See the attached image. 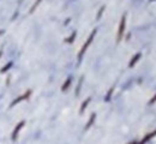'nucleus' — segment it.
<instances>
[{
	"instance_id": "f257e3e1",
	"label": "nucleus",
	"mask_w": 156,
	"mask_h": 144,
	"mask_svg": "<svg viewBox=\"0 0 156 144\" xmlns=\"http://www.w3.org/2000/svg\"><path fill=\"white\" fill-rule=\"evenodd\" d=\"M125 26H126V15H124L120 19V24H119V29H118V35H117V41L120 42L122 36H124V33H125Z\"/></svg>"
},
{
	"instance_id": "f03ea898",
	"label": "nucleus",
	"mask_w": 156,
	"mask_h": 144,
	"mask_svg": "<svg viewBox=\"0 0 156 144\" xmlns=\"http://www.w3.org/2000/svg\"><path fill=\"white\" fill-rule=\"evenodd\" d=\"M95 35H96V30H94L93 33H91V35L88 37V40H87V42L83 44V47H82V49H80V52H79V54H78V58H79V60L82 59V57H83V54L85 53V51L88 49V47L90 46V43L93 42V40H94V37H95Z\"/></svg>"
},
{
	"instance_id": "7ed1b4c3",
	"label": "nucleus",
	"mask_w": 156,
	"mask_h": 144,
	"mask_svg": "<svg viewBox=\"0 0 156 144\" xmlns=\"http://www.w3.org/2000/svg\"><path fill=\"white\" fill-rule=\"evenodd\" d=\"M30 94H31V91H30V90H28V91H27L25 94L20 95V96L18 97V99H16V100H15L13 102L11 103V107H12V106H15V104H17V103H20V101H23V100H27V99H28V97L30 96Z\"/></svg>"
},
{
	"instance_id": "20e7f679",
	"label": "nucleus",
	"mask_w": 156,
	"mask_h": 144,
	"mask_svg": "<svg viewBox=\"0 0 156 144\" xmlns=\"http://www.w3.org/2000/svg\"><path fill=\"white\" fill-rule=\"evenodd\" d=\"M155 136H156V130H154L153 132L148 133V135H147V136H145V137H144V138H143V139H142V141H140V142H139L138 144H145L147 142H149L151 138H154Z\"/></svg>"
},
{
	"instance_id": "39448f33",
	"label": "nucleus",
	"mask_w": 156,
	"mask_h": 144,
	"mask_svg": "<svg viewBox=\"0 0 156 144\" xmlns=\"http://www.w3.org/2000/svg\"><path fill=\"white\" fill-rule=\"evenodd\" d=\"M24 121H20V124H18V125H17V126H16V128H15V130H13V132H12V139H16V138H17V136H18V132H20V130H22V127H23V126H24Z\"/></svg>"
},
{
	"instance_id": "423d86ee",
	"label": "nucleus",
	"mask_w": 156,
	"mask_h": 144,
	"mask_svg": "<svg viewBox=\"0 0 156 144\" xmlns=\"http://www.w3.org/2000/svg\"><path fill=\"white\" fill-rule=\"evenodd\" d=\"M139 58H140V53H137L136 55H135V57L132 58V60L130 61L129 66H130V67H132V66H133V65H135V64H136V62L138 61V59H139Z\"/></svg>"
},
{
	"instance_id": "0eeeda50",
	"label": "nucleus",
	"mask_w": 156,
	"mask_h": 144,
	"mask_svg": "<svg viewBox=\"0 0 156 144\" xmlns=\"http://www.w3.org/2000/svg\"><path fill=\"white\" fill-rule=\"evenodd\" d=\"M71 81H72V79H71V77H69V78H67V81L64 83V85L61 86V90H62V91H65V90H66V89L70 86V84H71Z\"/></svg>"
},
{
	"instance_id": "6e6552de",
	"label": "nucleus",
	"mask_w": 156,
	"mask_h": 144,
	"mask_svg": "<svg viewBox=\"0 0 156 144\" xmlns=\"http://www.w3.org/2000/svg\"><path fill=\"white\" fill-rule=\"evenodd\" d=\"M90 100H91V99H90V97H88V99H87V100H85V101L83 102V104H82V107H80V111H79L80 113H83V112H84V109L87 108V106H88V103L90 102Z\"/></svg>"
},
{
	"instance_id": "1a4fd4ad",
	"label": "nucleus",
	"mask_w": 156,
	"mask_h": 144,
	"mask_svg": "<svg viewBox=\"0 0 156 144\" xmlns=\"http://www.w3.org/2000/svg\"><path fill=\"white\" fill-rule=\"evenodd\" d=\"M94 120H95V114H93V115H91V118H90V120L88 121L87 126H85V128H89V127H90V125L93 124V121H94Z\"/></svg>"
},
{
	"instance_id": "9d476101",
	"label": "nucleus",
	"mask_w": 156,
	"mask_h": 144,
	"mask_svg": "<svg viewBox=\"0 0 156 144\" xmlns=\"http://www.w3.org/2000/svg\"><path fill=\"white\" fill-rule=\"evenodd\" d=\"M75 36H76V33H73V34H72V36H71V37H70V39H69L67 41H69V42H72V41H73V37H75Z\"/></svg>"
},
{
	"instance_id": "9b49d317",
	"label": "nucleus",
	"mask_w": 156,
	"mask_h": 144,
	"mask_svg": "<svg viewBox=\"0 0 156 144\" xmlns=\"http://www.w3.org/2000/svg\"><path fill=\"white\" fill-rule=\"evenodd\" d=\"M40 1H41V0H36V4H35V5L33 6V9H31V11H34V9H35V7H36V6L39 5V4H40Z\"/></svg>"
},
{
	"instance_id": "f8f14e48",
	"label": "nucleus",
	"mask_w": 156,
	"mask_h": 144,
	"mask_svg": "<svg viewBox=\"0 0 156 144\" xmlns=\"http://www.w3.org/2000/svg\"><path fill=\"white\" fill-rule=\"evenodd\" d=\"M156 101V95L155 96H154V99H153V100H150V102H149V104H151V103H154Z\"/></svg>"
},
{
	"instance_id": "ddd939ff",
	"label": "nucleus",
	"mask_w": 156,
	"mask_h": 144,
	"mask_svg": "<svg viewBox=\"0 0 156 144\" xmlns=\"http://www.w3.org/2000/svg\"><path fill=\"white\" fill-rule=\"evenodd\" d=\"M130 144H137L136 142H132V143H130Z\"/></svg>"
}]
</instances>
